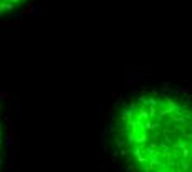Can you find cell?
<instances>
[{
	"label": "cell",
	"instance_id": "cell-1",
	"mask_svg": "<svg viewBox=\"0 0 192 172\" xmlns=\"http://www.w3.org/2000/svg\"><path fill=\"white\" fill-rule=\"evenodd\" d=\"M111 141L126 172H192V98L132 94L114 114Z\"/></svg>",
	"mask_w": 192,
	"mask_h": 172
},
{
	"label": "cell",
	"instance_id": "cell-2",
	"mask_svg": "<svg viewBox=\"0 0 192 172\" xmlns=\"http://www.w3.org/2000/svg\"><path fill=\"white\" fill-rule=\"evenodd\" d=\"M22 2L23 0H0V15H3V13L13 10L17 5H20Z\"/></svg>",
	"mask_w": 192,
	"mask_h": 172
},
{
	"label": "cell",
	"instance_id": "cell-3",
	"mask_svg": "<svg viewBox=\"0 0 192 172\" xmlns=\"http://www.w3.org/2000/svg\"><path fill=\"white\" fill-rule=\"evenodd\" d=\"M0 147H2V132H0Z\"/></svg>",
	"mask_w": 192,
	"mask_h": 172
}]
</instances>
